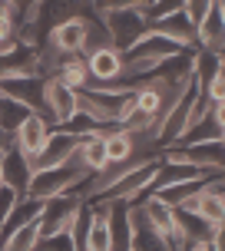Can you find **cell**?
<instances>
[{"instance_id":"1","label":"cell","mask_w":225,"mask_h":251,"mask_svg":"<svg viewBox=\"0 0 225 251\" xmlns=\"http://www.w3.org/2000/svg\"><path fill=\"white\" fill-rule=\"evenodd\" d=\"M93 176L83 159H80V152H76L70 162L63 165H53V169H33V178H30V185H27V195L37 201H47L53 195H63V192H73L80 188L86 178Z\"/></svg>"},{"instance_id":"2","label":"cell","mask_w":225,"mask_h":251,"mask_svg":"<svg viewBox=\"0 0 225 251\" xmlns=\"http://www.w3.org/2000/svg\"><path fill=\"white\" fill-rule=\"evenodd\" d=\"M80 109V89L66 86L60 76H47L43 83V116L50 126H66Z\"/></svg>"},{"instance_id":"3","label":"cell","mask_w":225,"mask_h":251,"mask_svg":"<svg viewBox=\"0 0 225 251\" xmlns=\"http://www.w3.org/2000/svg\"><path fill=\"white\" fill-rule=\"evenodd\" d=\"M149 7V3H146ZM146 7H129V10H112V13H100L106 26H110V37L116 50H129L146 30H149V17Z\"/></svg>"},{"instance_id":"4","label":"cell","mask_w":225,"mask_h":251,"mask_svg":"<svg viewBox=\"0 0 225 251\" xmlns=\"http://www.w3.org/2000/svg\"><path fill=\"white\" fill-rule=\"evenodd\" d=\"M83 139H86V132H73L66 126H53L47 142H43V149H40V155L33 159V169H53V165L70 162L80 152Z\"/></svg>"},{"instance_id":"5","label":"cell","mask_w":225,"mask_h":251,"mask_svg":"<svg viewBox=\"0 0 225 251\" xmlns=\"http://www.w3.org/2000/svg\"><path fill=\"white\" fill-rule=\"evenodd\" d=\"M80 201H83V195H80L76 188L43 201V208H40V238L50 235V231H56V228L70 225V218H73V212L80 208Z\"/></svg>"},{"instance_id":"6","label":"cell","mask_w":225,"mask_h":251,"mask_svg":"<svg viewBox=\"0 0 225 251\" xmlns=\"http://www.w3.org/2000/svg\"><path fill=\"white\" fill-rule=\"evenodd\" d=\"M50 129H53V126H50V119H47L43 113H30L24 123L17 126V132H13V146L33 162V159L40 155V149H43L47 136H50Z\"/></svg>"},{"instance_id":"7","label":"cell","mask_w":225,"mask_h":251,"mask_svg":"<svg viewBox=\"0 0 225 251\" xmlns=\"http://www.w3.org/2000/svg\"><path fill=\"white\" fill-rule=\"evenodd\" d=\"M149 30L163 33L166 40H172L175 47H182V50H196V24L189 20L186 10H172L166 17L149 20Z\"/></svg>"},{"instance_id":"8","label":"cell","mask_w":225,"mask_h":251,"mask_svg":"<svg viewBox=\"0 0 225 251\" xmlns=\"http://www.w3.org/2000/svg\"><path fill=\"white\" fill-rule=\"evenodd\" d=\"M43 83H47V76H13V79H0V93H7L13 100L27 102L30 109H37L43 113Z\"/></svg>"},{"instance_id":"9","label":"cell","mask_w":225,"mask_h":251,"mask_svg":"<svg viewBox=\"0 0 225 251\" xmlns=\"http://www.w3.org/2000/svg\"><path fill=\"white\" fill-rule=\"evenodd\" d=\"M30 178H33V162H30L17 146L0 155V182H7V185H13L20 195H27Z\"/></svg>"},{"instance_id":"10","label":"cell","mask_w":225,"mask_h":251,"mask_svg":"<svg viewBox=\"0 0 225 251\" xmlns=\"http://www.w3.org/2000/svg\"><path fill=\"white\" fill-rule=\"evenodd\" d=\"M196 47L212 50V53H225V17L219 10V3H212L209 13L196 24Z\"/></svg>"},{"instance_id":"11","label":"cell","mask_w":225,"mask_h":251,"mask_svg":"<svg viewBox=\"0 0 225 251\" xmlns=\"http://www.w3.org/2000/svg\"><path fill=\"white\" fill-rule=\"evenodd\" d=\"M179 50H182V47H175L172 40H166L163 33L146 30L129 50H123V56H129V60H166V56H172V53H179Z\"/></svg>"},{"instance_id":"12","label":"cell","mask_w":225,"mask_h":251,"mask_svg":"<svg viewBox=\"0 0 225 251\" xmlns=\"http://www.w3.org/2000/svg\"><path fill=\"white\" fill-rule=\"evenodd\" d=\"M50 37V43L56 47L60 53H66V56H73V53H83V37H86V26H83V17L76 13V17H66L63 24H56L47 33Z\"/></svg>"},{"instance_id":"13","label":"cell","mask_w":225,"mask_h":251,"mask_svg":"<svg viewBox=\"0 0 225 251\" xmlns=\"http://www.w3.org/2000/svg\"><path fill=\"white\" fill-rule=\"evenodd\" d=\"M89 63V76L100 79V83H112V79H123V50L116 47H103V50H93L86 56Z\"/></svg>"},{"instance_id":"14","label":"cell","mask_w":225,"mask_h":251,"mask_svg":"<svg viewBox=\"0 0 225 251\" xmlns=\"http://www.w3.org/2000/svg\"><path fill=\"white\" fill-rule=\"evenodd\" d=\"M142 208H146V218L152 222V228H156L166 238V245H169V235H172V228H175V208L169 201L156 199V195H146V199H142Z\"/></svg>"},{"instance_id":"15","label":"cell","mask_w":225,"mask_h":251,"mask_svg":"<svg viewBox=\"0 0 225 251\" xmlns=\"http://www.w3.org/2000/svg\"><path fill=\"white\" fill-rule=\"evenodd\" d=\"M110 231H112V248H129L133 245V225H129V201L110 199Z\"/></svg>"},{"instance_id":"16","label":"cell","mask_w":225,"mask_h":251,"mask_svg":"<svg viewBox=\"0 0 225 251\" xmlns=\"http://www.w3.org/2000/svg\"><path fill=\"white\" fill-rule=\"evenodd\" d=\"M106 136V155H110V162H126V159H133V152H136V136H133V129H126V126H112L103 132Z\"/></svg>"},{"instance_id":"17","label":"cell","mask_w":225,"mask_h":251,"mask_svg":"<svg viewBox=\"0 0 225 251\" xmlns=\"http://www.w3.org/2000/svg\"><path fill=\"white\" fill-rule=\"evenodd\" d=\"M80 159L86 165L89 172H103L106 165H110V155H106V136L100 132H86L83 139V146H80Z\"/></svg>"},{"instance_id":"18","label":"cell","mask_w":225,"mask_h":251,"mask_svg":"<svg viewBox=\"0 0 225 251\" xmlns=\"http://www.w3.org/2000/svg\"><path fill=\"white\" fill-rule=\"evenodd\" d=\"M37 245H40V215L0 238V248H10V251H27V248H37Z\"/></svg>"},{"instance_id":"19","label":"cell","mask_w":225,"mask_h":251,"mask_svg":"<svg viewBox=\"0 0 225 251\" xmlns=\"http://www.w3.org/2000/svg\"><path fill=\"white\" fill-rule=\"evenodd\" d=\"M56 76H60L66 86H73V89H83L89 79H93V76H89V63H86V56H83V53H73V56H66Z\"/></svg>"},{"instance_id":"20","label":"cell","mask_w":225,"mask_h":251,"mask_svg":"<svg viewBox=\"0 0 225 251\" xmlns=\"http://www.w3.org/2000/svg\"><path fill=\"white\" fill-rule=\"evenodd\" d=\"M30 113H37V109H30L27 102L13 100V96H7V93H0V126H3L7 132H17V126L24 123Z\"/></svg>"},{"instance_id":"21","label":"cell","mask_w":225,"mask_h":251,"mask_svg":"<svg viewBox=\"0 0 225 251\" xmlns=\"http://www.w3.org/2000/svg\"><path fill=\"white\" fill-rule=\"evenodd\" d=\"M199 185H202V178H189V182H172V185H163V188H156V192H149V195H156V199L169 201L172 208H179V205H186V201L199 192Z\"/></svg>"},{"instance_id":"22","label":"cell","mask_w":225,"mask_h":251,"mask_svg":"<svg viewBox=\"0 0 225 251\" xmlns=\"http://www.w3.org/2000/svg\"><path fill=\"white\" fill-rule=\"evenodd\" d=\"M89 222H93V201L83 199V201H80V208L73 212V218H70V231H73V245H76V248H83V245H86Z\"/></svg>"},{"instance_id":"23","label":"cell","mask_w":225,"mask_h":251,"mask_svg":"<svg viewBox=\"0 0 225 251\" xmlns=\"http://www.w3.org/2000/svg\"><path fill=\"white\" fill-rule=\"evenodd\" d=\"M20 199H24V195H20V192H17L13 185H7V182H0V228H3V222L10 218L13 205H17Z\"/></svg>"},{"instance_id":"24","label":"cell","mask_w":225,"mask_h":251,"mask_svg":"<svg viewBox=\"0 0 225 251\" xmlns=\"http://www.w3.org/2000/svg\"><path fill=\"white\" fill-rule=\"evenodd\" d=\"M96 13H112V10H129V7H146L149 0H89Z\"/></svg>"},{"instance_id":"25","label":"cell","mask_w":225,"mask_h":251,"mask_svg":"<svg viewBox=\"0 0 225 251\" xmlns=\"http://www.w3.org/2000/svg\"><path fill=\"white\" fill-rule=\"evenodd\" d=\"M202 93H205V100H209V102L225 100V73H222V70H219V73H215L212 79H209V83L202 86Z\"/></svg>"},{"instance_id":"26","label":"cell","mask_w":225,"mask_h":251,"mask_svg":"<svg viewBox=\"0 0 225 251\" xmlns=\"http://www.w3.org/2000/svg\"><path fill=\"white\" fill-rule=\"evenodd\" d=\"M215 0H186V3H182V10L189 13V20H192V24H199L202 17H205V13H209V7H212Z\"/></svg>"},{"instance_id":"27","label":"cell","mask_w":225,"mask_h":251,"mask_svg":"<svg viewBox=\"0 0 225 251\" xmlns=\"http://www.w3.org/2000/svg\"><path fill=\"white\" fill-rule=\"evenodd\" d=\"M7 149H13V132H7V129L0 126V155H3Z\"/></svg>"},{"instance_id":"28","label":"cell","mask_w":225,"mask_h":251,"mask_svg":"<svg viewBox=\"0 0 225 251\" xmlns=\"http://www.w3.org/2000/svg\"><path fill=\"white\" fill-rule=\"evenodd\" d=\"M222 73H225V53H222Z\"/></svg>"},{"instance_id":"29","label":"cell","mask_w":225,"mask_h":251,"mask_svg":"<svg viewBox=\"0 0 225 251\" xmlns=\"http://www.w3.org/2000/svg\"><path fill=\"white\" fill-rule=\"evenodd\" d=\"M222 142H225V129H222Z\"/></svg>"},{"instance_id":"30","label":"cell","mask_w":225,"mask_h":251,"mask_svg":"<svg viewBox=\"0 0 225 251\" xmlns=\"http://www.w3.org/2000/svg\"><path fill=\"white\" fill-rule=\"evenodd\" d=\"M215 3H219V0H215Z\"/></svg>"}]
</instances>
